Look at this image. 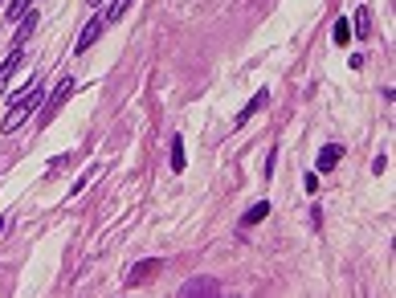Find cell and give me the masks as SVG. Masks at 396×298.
<instances>
[{
  "label": "cell",
  "instance_id": "cell-3",
  "mask_svg": "<svg viewBox=\"0 0 396 298\" xmlns=\"http://www.w3.org/2000/svg\"><path fill=\"white\" fill-rule=\"evenodd\" d=\"M102 25H106V17H94V21H90V25H86L82 33H78V41H74V53L94 50V41L102 37Z\"/></svg>",
  "mask_w": 396,
  "mask_h": 298
},
{
  "label": "cell",
  "instance_id": "cell-17",
  "mask_svg": "<svg viewBox=\"0 0 396 298\" xmlns=\"http://www.w3.org/2000/svg\"><path fill=\"white\" fill-rule=\"evenodd\" d=\"M90 4H99V0H90Z\"/></svg>",
  "mask_w": 396,
  "mask_h": 298
},
{
  "label": "cell",
  "instance_id": "cell-6",
  "mask_svg": "<svg viewBox=\"0 0 396 298\" xmlns=\"http://www.w3.org/2000/svg\"><path fill=\"white\" fill-rule=\"evenodd\" d=\"M21 57H25V50H21V45H13V50H9V57H4V66H0V90H4V82H9L13 74H17Z\"/></svg>",
  "mask_w": 396,
  "mask_h": 298
},
{
  "label": "cell",
  "instance_id": "cell-4",
  "mask_svg": "<svg viewBox=\"0 0 396 298\" xmlns=\"http://www.w3.org/2000/svg\"><path fill=\"white\" fill-rule=\"evenodd\" d=\"M155 270H160V258H143V262L139 265H131V270H127V286H139V282H148V274H155Z\"/></svg>",
  "mask_w": 396,
  "mask_h": 298
},
{
  "label": "cell",
  "instance_id": "cell-12",
  "mask_svg": "<svg viewBox=\"0 0 396 298\" xmlns=\"http://www.w3.org/2000/svg\"><path fill=\"white\" fill-rule=\"evenodd\" d=\"M131 9V0H111V9H106V21H119L123 13Z\"/></svg>",
  "mask_w": 396,
  "mask_h": 298
},
{
  "label": "cell",
  "instance_id": "cell-10",
  "mask_svg": "<svg viewBox=\"0 0 396 298\" xmlns=\"http://www.w3.org/2000/svg\"><path fill=\"white\" fill-rule=\"evenodd\" d=\"M335 164H339V148L331 143V148H323V151H319V172H331Z\"/></svg>",
  "mask_w": 396,
  "mask_h": 298
},
{
  "label": "cell",
  "instance_id": "cell-5",
  "mask_svg": "<svg viewBox=\"0 0 396 298\" xmlns=\"http://www.w3.org/2000/svg\"><path fill=\"white\" fill-rule=\"evenodd\" d=\"M180 294L184 298H192V294H221V286H216L213 278H197V282H184Z\"/></svg>",
  "mask_w": 396,
  "mask_h": 298
},
{
  "label": "cell",
  "instance_id": "cell-14",
  "mask_svg": "<svg viewBox=\"0 0 396 298\" xmlns=\"http://www.w3.org/2000/svg\"><path fill=\"white\" fill-rule=\"evenodd\" d=\"M347 37H351V25H347V21H339V25H335V41H339V45H343Z\"/></svg>",
  "mask_w": 396,
  "mask_h": 298
},
{
  "label": "cell",
  "instance_id": "cell-1",
  "mask_svg": "<svg viewBox=\"0 0 396 298\" xmlns=\"http://www.w3.org/2000/svg\"><path fill=\"white\" fill-rule=\"evenodd\" d=\"M37 106H41V82L37 78H29V86L21 90V94H13V106H9V115H4V123H0V131L13 135L25 127V118L33 115Z\"/></svg>",
  "mask_w": 396,
  "mask_h": 298
},
{
  "label": "cell",
  "instance_id": "cell-13",
  "mask_svg": "<svg viewBox=\"0 0 396 298\" xmlns=\"http://www.w3.org/2000/svg\"><path fill=\"white\" fill-rule=\"evenodd\" d=\"M368 29H372V25H368V9H356V33L368 37Z\"/></svg>",
  "mask_w": 396,
  "mask_h": 298
},
{
  "label": "cell",
  "instance_id": "cell-9",
  "mask_svg": "<svg viewBox=\"0 0 396 298\" xmlns=\"http://www.w3.org/2000/svg\"><path fill=\"white\" fill-rule=\"evenodd\" d=\"M184 164H188V155H184V139L176 135V139H172V172H184Z\"/></svg>",
  "mask_w": 396,
  "mask_h": 298
},
{
  "label": "cell",
  "instance_id": "cell-2",
  "mask_svg": "<svg viewBox=\"0 0 396 298\" xmlns=\"http://www.w3.org/2000/svg\"><path fill=\"white\" fill-rule=\"evenodd\" d=\"M70 90H74V78H62V82L53 86L50 102H45V106H41V127H45V123H53V115H57V111H62V102L70 99Z\"/></svg>",
  "mask_w": 396,
  "mask_h": 298
},
{
  "label": "cell",
  "instance_id": "cell-11",
  "mask_svg": "<svg viewBox=\"0 0 396 298\" xmlns=\"http://www.w3.org/2000/svg\"><path fill=\"white\" fill-rule=\"evenodd\" d=\"M265 213H270V204H265V200H258V204H253V209L241 216V225H258V221H265Z\"/></svg>",
  "mask_w": 396,
  "mask_h": 298
},
{
  "label": "cell",
  "instance_id": "cell-16",
  "mask_svg": "<svg viewBox=\"0 0 396 298\" xmlns=\"http://www.w3.org/2000/svg\"><path fill=\"white\" fill-rule=\"evenodd\" d=\"M0 233H4V221H0Z\"/></svg>",
  "mask_w": 396,
  "mask_h": 298
},
{
  "label": "cell",
  "instance_id": "cell-15",
  "mask_svg": "<svg viewBox=\"0 0 396 298\" xmlns=\"http://www.w3.org/2000/svg\"><path fill=\"white\" fill-rule=\"evenodd\" d=\"M94 176H99V167H90V172H86V176H82V180H78V184H74V192H82V188H86V184H90V180H94Z\"/></svg>",
  "mask_w": 396,
  "mask_h": 298
},
{
  "label": "cell",
  "instance_id": "cell-7",
  "mask_svg": "<svg viewBox=\"0 0 396 298\" xmlns=\"http://www.w3.org/2000/svg\"><path fill=\"white\" fill-rule=\"evenodd\" d=\"M265 102H270V94H265V90H258V99H249V102H246V111L237 115V123H249V118L258 115V111H265Z\"/></svg>",
  "mask_w": 396,
  "mask_h": 298
},
{
  "label": "cell",
  "instance_id": "cell-18",
  "mask_svg": "<svg viewBox=\"0 0 396 298\" xmlns=\"http://www.w3.org/2000/svg\"><path fill=\"white\" fill-rule=\"evenodd\" d=\"M0 4H4V0H0Z\"/></svg>",
  "mask_w": 396,
  "mask_h": 298
},
{
  "label": "cell",
  "instance_id": "cell-8",
  "mask_svg": "<svg viewBox=\"0 0 396 298\" xmlns=\"http://www.w3.org/2000/svg\"><path fill=\"white\" fill-rule=\"evenodd\" d=\"M33 29H37V13H33V9H29V17L21 21V29H17V41H13V45H25V41L33 37Z\"/></svg>",
  "mask_w": 396,
  "mask_h": 298
}]
</instances>
